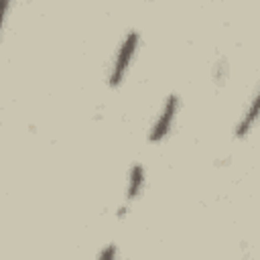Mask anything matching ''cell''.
Listing matches in <instances>:
<instances>
[{
    "label": "cell",
    "instance_id": "obj_1",
    "mask_svg": "<svg viewBox=\"0 0 260 260\" xmlns=\"http://www.w3.org/2000/svg\"><path fill=\"white\" fill-rule=\"evenodd\" d=\"M136 41H138V35H136V32H130V35L126 37V41H124V45H122V49H120V55H118V59H116V63H114V71H112V75H110V85H112V87L122 81V77H124V73H126V67L130 65V59H132V55H134Z\"/></svg>",
    "mask_w": 260,
    "mask_h": 260
},
{
    "label": "cell",
    "instance_id": "obj_2",
    "mask_svg": "<svg viewBox=\"0 0 260 260\" xmlns=\"http://www.w3.org/2000/svg\"><path fill=\"white\" fill-rule=\"evenodd\" d=\"M175 112H177V98L171 95L169 102H167V106H165V110H162V114H160V118H158V122H156V126H154V130H152V134H150V140L152 142L162 140V136L169 132V126L173 122Z\"/></svg>",
    "mask_w": 260,
    "mask_h": 260
},
{
    "label": "cell",
    "instance_id": "obj_3",
    "mask_svg": "<svg viewBox=\"0 0 260 260\" xmlns=\"http://www.w3.org/2000/svg\"><path fill=\"white\" fill-rule=\"evenodd\" d=\"M140 185H142V167L136 165L132 169V175H130V187H128V199H134L140 191Z\"/></svg>",
    "mask_w": 260,
    "mask_h": 260
},
{
    "label": "cell",
    "instance_id": "obj_4",
    "mask_svg": "<svg viewBox=\"0 0 260 260\" xmlns=\"http://www.w3.org/2000/svg\"><path fill=\"white\" fill-rule=\"evenodd\" d=\"M256 112H258V100H254V102H252V108H250V112L246 114V118H244V120H242V124L238 126V136H244V134L250 130L252 122L256 120Z\"/></svg>",
    "mask_w": 260,
    "mask_h": 260
},
{
    "label": "cell",
    "instance_id": "obj_5",
    "mask_svg": "<svg viewBox=\"0 0 260 260\" xmlns=\"http://www.w3.org/2000/svg\"><path fill=\"white\" fill-rule=\"evenodd\" d=\"M6 6H8V0H0V24H2V18H4Z\"/></svg>",
    "mask_w": 260,
    "mask_h": 260
},
{
    "label": "cell",
    "instance_id": "obj_6",
    "mask_svg": "<svg viewBox=\"0 0 260 260\" xmlns=\"http://www.w3.org/2000/svg\"><path fill=\"white\" fill-rule=\"evenodd\" d=\"M114 254H116V248H114V246H110V248H108V250L102 254V258H112Z\"/></svg>",
    "mask_w": 260,
    "mask_h": 260
}]
</instances>
